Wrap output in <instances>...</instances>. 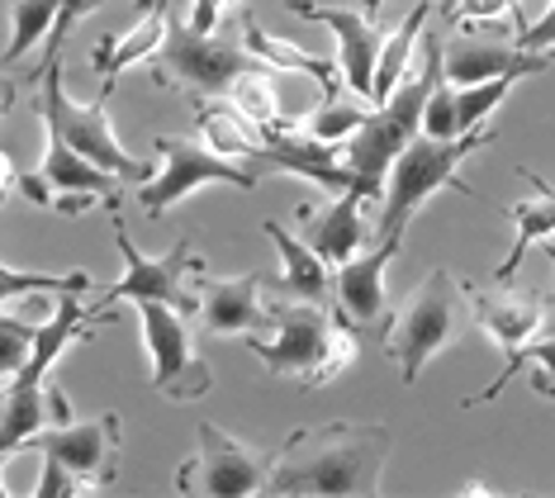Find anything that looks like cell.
Wrapping results in <instances>:
<instances>
[{
  "instance_id": "cell-1",
  "label": "cell",
  "mask_w": 555,
  "mask_h": 498,
  "mask_svg": "<svg viewBox=\"0 0 555 498\" xmlns=\"http://www.w3.org/2000/svg\"><path fill=\"white\" fill-rule=\"evenodd\" d=\"M389 432L361 423H327L299 427L281 451L267 494H313V498H365L380 494L385 461H389Z\"/></svg>"
},
{
  "instance_id": "cell-2",
  "label": "cell",
  "mask_w": 555,
  "mask_h": 498,
  "mask_svg": "<svg viewBox=\"0 0 555 498\" xmlns=\"http://www.w3.org/2000/svg\"><path fill=\"white\" fill-rule=\"evenodd\" d=\"M489 143H494V129H475V133H461V138H427V133L413 138L385 176L375 238H403V228L413 224V214H418L437 190H461L465 200H475V186L461 181V162L475 157V152L489 148Z\"/></svg>"
},
{
  "instance_id": "cell-3",
  "label": "cell",
  "mask_w": 555,
  "mask_h": 498,
  "mask_svg": "<svg viewBox=\"0 0 555 498\" xmlns=\"http://www.w3.org/2000/svg\"><path fill=\"white\" fill-rule=\"evenodd\" d=\"M461 328H465V285L451 271H433L385 318L380 347L399 366L403 385H413L427 370V361L461 337Z\"/></svg>"
},
{
  "instance_id": "cell-4",
  "label": "cell",
  "mask_w": 555,
  "mask_h": 498,
  "mask_svg": "<svg viewBox=\"0 0 555 498\" xmlns=\"http://www.w3.org/2000/svg\"><path fill=\"white\" fill-rule=\"evenodd\" d=\"M43 95H39V119L53 124V129L67 138L72 148L81 152V157H91L95 166H105V171H115L119 181H138L143 186L147 176V162H138L129 148L119 143L115 133V119H109V91H100L91 105H81V100L67 95V86H62V62H53V67H43L39 76Z\"/></svg>"
},
{
  "instance_id": "cell-5",
  "label": "cell",
  "mask_w": 555,
  "mask_h": 498,
  "mask_svg": "<svg viewBox=\"0 0 555 498\" xmlns=\"http://www.w3.org/2000/svg\"><path fill=\"white\" fill-rule=\"evenodd\" d=\"M109 209V228H115V242H119V252H124V276L115 280L109 290H100V304H95V314H105V318H115L109 309L115 304H143V299H162V304H176V309H199V295H191V276L205 271V261L195 257V242L191 238H181L176 247L167 252V257H143V252L133 247V238H129V228H124L119 219V204H105Z\"/></svg>"
},
{
  "instance_id": "cell-6",
  "label": "cell",
  "mask_w": 555,
  "mask_h": 498,
  "mask_svg": "<svg viewBox=\"0 0 555 498\" xmlns=\"http://www.w3.org/2000/svg\"><path fill=\"white\" fill-rule=\"evenodd\" d=\"M205 186H233V190H257L261 176L247 171L243 162L219 157L209 143H191V138H157V176L138 186V204L147 219H162L171 204L191 200Z\"/></svg>"
},
{
  "instance_id": "cell-7",
  "label": "cell",
  "mask_w": 555,
  "mask_h": 498,
  "mask_svg": "<svg viewBox=\"0 0 555 498\" xmlns=\"http://www.w3.org/2000/svg\"><path fill=\"white\" fill-rule=\"evenodd\" d=\"M138 328H143V352L153 361V390L171 404H195L214 390V370L195 347V332L185 323V309L162 299L138 304Z\"/></svg>"
},
{
  "instance_id": "cell-8",
  "label": "cell",
  "mask_w": 555,
  "mask_h": 498,
  "mask_svg": "<svg viewBox=\"0 0 555 498\" xmlns=\"http://www.w3.org/2000/svg\"><path fill=\"white\" fill-rule=\"evenodd\" d=\"M271 470H275V451L247 446L219 423H199L195 456L176 470V489L205 494V498H251V494H267Z\"/></svg>"
},
{
  "instance_id": "cell-9",
  "label": "cell",
  "mask_w": 555,
  "mask_h": 498,
  "mask_svg": "<svg viewBox=\"0 0 555 498\" xmlns=\"http://www.w3.org/2000/svg\"><path fill=\"white\" fill-rule=\"evenodd\" d=\"M251 67H261V62L247 53V43H229V38H219V29L195 34L181 15H171L153 72L162 86H185L195 95H229V86Z\"/></svg>"
},
{
  "instance_id": "cell-10",
  "label": "cell",
  "mask_w": 555,
  "mask_h": 498,
  "mask_svg": "<svg viewBox=\"0 0 555 498\" xmlns=\"http://www.w3.org/2000/svg\"><path fill=\"white\" fill-rule=\"evenodd\" d=\"M337 314L327 304H309V299H281L267 304V337L251 332L247 347L257 352V361L271 370V375H295L299 385H309V375L319 370L327 337H333Z\"/></svg>"
},
{
  "instance_id": "cell-11",
  "label": "cell",
  "mask_w": 555,
  "mask_h": 498,
  "mask_svg": "<svg viewBox=\"0 0 555 498\" xmlns=\"http://www.w3.org/2000/svg\"><path fill=\"white\" fill-rule=\"evenodd\" d=\"M119 442H124V418L119 413H100V418H67V423H48L29 446L39 456H53L81 480H95L100 489L115 484L119 470Z\"/></svg>"
},
{
  "instance_id": "cell-12",
  "label": "cell",
  "mask_w": 555,
  "mask_h": 498,
  "mask_svg": "<svg viewBox=\"0 0 555 498\" xmlns=\"http://www.w3.org/2000/svg\"><path fill=\"white\" fill-rule=\"evenodd\" d=\"M399 247H403V238H375V247H365L351 261L337 266V276H333L337 314L351 318L357 328H375V332L385 328V318H389L385 271L399 257Z\"/></svg>"
},
{
  "instance_id": "cell-13",
  "label": "cell",
  "mask_w": 555,
  "mask_h": 498,
  "mask_svg": "<svg viewBox=\"0 0 555 498\" xmlns=\"http://www.w3.org/2000/svg\"><path fill=\"white\" fill-rule=\"evenodd\" d=\"M465 304H470V318L479 323L489 342L503 356H517L527 342L541 332V318H546V299L532 295V290H508L494 280V290L465 285Z\"/></svg>"
},
{
  "instance_id": "cell-14",
  "label": "cell",
  "mask_w": 555,
  "mask_h": 498,
  "mask_svg": "<svg viewBox=\"0 0 555 498\" xmlns=\"http://www.w3.org/2000/svg\"><path fill=\"white\" fill-rule=\"evenodd\" d=\"M305 20H319L323 29H333L347 91L357 100H371V105H375V62H380V43H385L380 24L365 15V10H347V5H337V10L309 5Z\"/></svg>"
},
{
  "instance_id": "cell-15",
  "label": "cell",
  "mask_w": 555,
  "mask_h": 498,
  "mask_svg": "<svg viewBox=\"0 0 555 498\" xmlns=\"http://www.w3.org/2000/svg\"><path fill=\"white\" fill-rule=\"evenodd\" d=\"M551 67H555V48L551 53H527L517 43H479V38H451V43H441V76L451 86L494 81V76H541Z\"/></svg>"
},
{
  "instance_id": "cell-16",
  "label": "cell",
  "mask_w": 555,
  "mask_h": 498,
  "mask_svg": "<svg viewBox=\"0 0 555 498\" xmlns=\"http://www.w3.org/2000/svg\"><path fill=\"white\" fill-rule=\"evenodd\" d=\"M199 323L214 337H251L267 328V299H261V276H233V280H205L199 285Z\"/></svg>"
},
{
  "instance_id": "cell-17",
  "label": "cell",
  "mask_w": 555,
  "mask_h": 498,
  "mask_svg": "<svg viewBox=\"0 0 555 498\" xmlns=\"http://www.w3.org/2000/svg\"><path fill=\"white\" fill-rule=\"evenodd\" d=\"M305 242L327 266H343L357 252H365L371 242V224H365V195L361 190H343L333 195L327 209H309L305 214Z\"/></svg>"
},
{
  "instance_id": "cell-18",
  "label": "cell",
  "mask_w": 555,
  "mask_h": 498,
  "mask_svg": "<svg viewBox=\"0 0 555 498\" xmlns=\"http://www.w3.org/2000/svg\"><path fill=\"white\" fill-rule=\"evenodd\" d=\"M171 29V15L162 5H153L138 24H129L124 34H105L95 43V53H91V67L100 76V91H109L115 95V81H119V72H129L133 62H147V58H157V48H162V38H167Z\"/></svg>"
},
{
  "instance_id": "cell-19",
  "label": "cell",
  "mask_w": 555,
  "mask_h": 498,
  "mask_svg": "<svg viewBox=\"0 0 555 498\" xmlns=\"http://www.w3.org/2000/svg\"><path fill=\"white\" fill-rule=\"evenodd\" d=\"M267 238H275V252H281V290L289 299H309V304H327L333 299V276H327V261L309 247L305 238H295L285 224L267 219Z\"/></svg>"
},
{
  "instance_id": "cell-20",
  "label": "cell",
  "mask_w": 555,
  "mask_h": 498,
  "mask_svg": "<svg viewBox=\"0 0 555 498\" xmlns=\"http://www.w3.org/2000/svg\"><path fill=\"white\" fill-rule=\"evenodd\" d=\"M195 124H199V138L219 152V157L229 162H251L261 148V133H267V124L247 119L243 110L233 105H219V100H195Z\"/></svg>"
},
{
  "instance_id": "cell-21",
  "label": "cell",
  "mask_w": 555,
  "mask_h": 498,
  "mask_svg": "<svg viewBox=\"0 0 555 498\" xmlns=\"http://www.w3.org/2000/svg\"><path fill=\"white\" fill-rule=\"evenodd\" d=\"M522 176L537 186V195H532V200H517L513 209H508L513 224H517V238H513V252H508V257L494 266V280H499V285H508V280L517 276V266H522V257L537 247V242L555 238V190L541 181V176H532V171H522Z\"/></svg>"
},
{
  "instance_id": "cell-22",
  "label": "cell",
  "mask_w": 555,
  "mask_h": 498,
  "mask_svg": "<svg viewBox=\"0 0 555 498\" xmlns=\"http://www.w3.org/2000/svg\"><path fill=\"white\" fill-rule=\"evenodd\" d=\"M243 43H247V53L261 62V67H271V72H281V76H313V81L323 86V95H337V76H333V62H323V58H309L299 43H285V38H275L267 34L257 20H243Z\"/></svg>"
},
{
  "instance_id": "cell-23",
  "label": "cell",
  "mask_w": 555,
  "mask_h": 498,
  "mask_svg": "<svg viewBox=\"0 0 555 498\" xmlns=\"http://www.w3.org/2000/svg\"><path fill=\"white\" fill-rule=\"evenodd\" d=\"M427 10H433V0H418V5L409 10V15L399 20V29L385 34L380 43V62H375V105L395 91L399 76L413 67V58H418L423 48V34H427Z\"/></svg>"
},
{
  "instance_id": "cell-24",
  "label": "cell",
  "mask_w": 555,
  "mask_h": 498,
  "mask_svg": "<svg viewBox=\"0 0 555 498\" xmlns=\"http://www.w3.org/2000/svg\"><path fill=\"white\" fill-rule=\"evenodd\" d=\"M57 5L62 0H15L10 5V48H5V67H15V62L29 58V48L48 43V34H53L57 24Z\"/></svg>"
},
{
  "instance_id": "cell-25",
  "label": "cell",
  "mask_w": 555,
  "mask_h": 498,
  "mask_svg": "<svg viewBox=\"0 0 555 498\" xmlns=\"http://www.w3.org/2000/svg\"><path fill=\"white\" fill-rule=\"evenodd\" d=\"M275 76H281V72H271V67H251V72H243V76H237V81L229 86V105H233V110H243L247 119H257V124H281V129H295L299 119H285V114H281Z\"/></svg>"
},
{
  "instance_id": "cell-26",
  "label": "cell",
  "mask_w": 555,
  "mask_h": 498,
  "mask_svg": "<svg viewBox=\"0 0 555 498\" xmlns=\"http://www.w3.org/2000/svg\"><path fill=\"white\" fill-rule=\"evenodd\" d=\"M43 290H53V295H62V290H91V271H62V276H43V271H15V266L0 261V309L15 299H29V295H43Z\"/></svg>"
},
{
  "instance_id": "cell-27",
  "label": "cell",
  "mask_w": 555,
  "mask_h": 498,
  "mask_svg": "<svg viewBox=\"0 0 555 498\" xmlns=\"http://www.w3.org/2000/svg\"><path fill=\"white\" fill-rule=\"evenodd\" d=\"M365 105H351V100H343V95H323V105L313 110V114H305L299 119V129H305L309 138H319V143H337L343 148L351 133L365 124Z\"/></svg>"
},
{
  "instance_id": "cell-28",
  "label": "cell",
  "mask_w": 555,
  "mask_h": 498,
  "mask_svg": "<svg viewBox=\"0 0 555 498\" xmlns=\"http://www.w3.org/2000/svg\"><path fill=\"white\" fill-rule=\"evenodd\" d=\"M522 81V76H494V81H475V86H456V119H461V133H475L485 129V119L494 114L508 91Z\"/></svg>"
},
{
  "instance_id": "cell-29",
  "label": "cell",
  "mask_w": 555,
  "mask_h": 498,
  "mask_svg": "<svg viewBox=\"0 0 555 498\" xmlns=\"http://www.w3.org/2000/svg\"><path fill=\"white\" fill-rule=\"evenodd\" d=\"M357 352H361L357 323L337 314V323H333V337H327V352H323V361H319V370H313V375H309V385H305V390H323V385H333L337 375H347V370H351V361H357Z\"/></svg>"
},
{
  "instance_id": "cell-30",
  "label": "cell",
  "mask_w": 555,
  "mask_h": 498,
  "mask_svg": "<svg viewBox=\"0 0 555 498\" xmlns=\"http://www.w3.org/2000/svg\"><path fill=\"white\" fill-rule=\"evenodd\" d=\"M29 352H34V323L29 318L0 314V380H5V385L24 370Z\"/></svg>"
},
{
  "instance_id": "cell-31",
  "label": "cell",
  "mask_w": 555,
  "mask_h": 498,
  "mask_svg": "<svg viewBox=\"0 0 555 498\" xmlns=\"http://www.w3.org/2000/svg\"><path fill=\"white\" fill-rule=\"evenodd\" d=\"M423 133L427 138H461V119H456V86L441 76L433 86V95H427L423 105Z\"/></svg>"
},
{
  "instance_id": "cell-32",
  "label": "cell",
  "mask_w": 555,
  "mask_h": 498,
  "mask_svg": "<svg viewBox=\"0 0 555 498\" xmlns=\"http://www.w3.org/2000/svg\"><path fill=\"white\" fill-rule=\"evenodd\" d=\"M100 5V0H62L57 5V24H53V34H48V48H43V62L34 67V76L29 81H39L43 76V67H53V62H62V48H67V38H72V29L91 15V10Z\"/></svg>"
},
{
  "instance_id": "cell-33",
  "label": "cell",
  "mask_w": 555,
  "mask_h": 498,
  "mask_svg": "<svg viewBox=\"0 0 555 498\" xmlns=\"http://www.w3.org/2000/svg\"><path fill=\"white\" fill-rule=\"evenodd\" d=\"M72 494H100L95 480H81L72 475L62 461H53V456H43L39 465V480H34V498H72Z\"/></svg>"
},
{
  "instance_id": "cell-34",
  "label": "cell",
  "mask_w": 555,
  "mask_h": 498,
  "mask_svg": "<svg viewBox=\"0 0 555 498\" xmlns=\"http://www.w3.org/2000/svg\"><path fill=\"white\" fill-rule=\"evenodd\" d=\"M517 48H527V53H541V48H555V0L546 5V15L537 24H527L522 34H517Z\"/></svg>"
},
{
  "instance_id": "cell-35",
  "label": "cell",
  "mask_w": 555,
  "mask_h": 498,
  "mask_svg": "<svg viewBox=\"0 0 555 498\" xmlns=\"http://www.w3.org/2000/svg\"><path fill=\"white\" fill-rule=\"evenodd\" d=\"M20 190L39 204V209H57V190H53V181H48L43 171H20Z\"/></svg>"
},
{
  "instance_id": "cell-36",
  "label": "cell",
  "mask_w": 555,
  "mask_h": 498,
  "mask_svg": "<svg viewBox=\"0 0 555 498\" xmlns=\"http://www.w3.org/2000/svg\"><path fill=\"white\" fill-rule=\"evenodd\" d=\"M513 0H461V10H465V20H489V15H503ZM461 10H456V20H461Z\"/></svg>"
},
{
  "instance_id": "cell-37",
  "label": "cell",
  "mask_w": 555,
  "mask_h": 498,
  "mask_svg": "<svg viewBox=\"0 0 555 498\" xmlns=\"http://www.w3.org/2000/svg\"><path fill=\"white\" fill-rule=\"evenodd\" d=\"M15 186H20V166L10 162V152H5V148H0V204L10 200V190H15Z\"/></svg>"
},
{
  "instance_id": "cell-38",
  "label": "cell",
  "mask_w": 555,
  "mask_h": 498,
  "mask_svg": "<svg viewBox=\"0 0 555 498\" xmlns=\"http://www.w3.org/2000/svg\"><path fill=\"white\" fill-rule=\"evenodd\" d=\"M0 456H10L5 451V380H0Z\"/></svg>"
},
{
  "instance_id": "cell-39",
  "label": "cell",
  "mask_w": 555,
  "mask_h": 498,
  "mask_svg": "<svg viewBox=\"0 0 555 498\" xmlns=\"http://www.w3.org/2000/svg\"><path fill=\"white\" fill-rule=\"evenodd\" d=\"M5 470H10V456H0V498H15V489L5 484Z\"/></svg>"
},
{
  "instance_id": "cell-40",
  "label": "cell",
  "mask_w": 555,
  "mask_h": 498,
  "mask_svg": "<svg viewBox=\"0 0 555 498\" xmlns=\"http://www.w3.org/2000/svg\"><path fill=\"white\" fill-rule=\"evenodd\" d=\"M437 10H441V15H447V20H456V10H461V0H437Z\"/></svg>"
},
{
  "instance_id": "cell-41",
  "label": "cell",
  "mask_w": 555,
  "mask_h": 498,
  "mask_svg": "<svg viewBox=\"0 0 555 498\" xmlns=\"http://www.w3.org/2000/svg\"><path fill=\"white\" fill-rule=\"evenodd\" d=\"M309 10V0H289V15H305Z\"/></svg>"
},
{
  "instance_id": "cell-42",
  "label": "cell",
  "mask_w": 555,
  "mask_h": 498,
  "mask_svg": "<svg viewBox=\"0 0 555 498\" xmlns=\"http://www.w3.org/2000/svg\"><path fill=\"white\" fill-rule=\"evenodd\" d=\"M385 5V0H361V10H380Z\"/></svg>"
},
{
  "instance_id": "cell-43",
  "label": "cell",
  "mask_w": 555,
  "mask_h": 498,
  "mask_svg": "<svg viewBox=\"0 0 555 498\" xmlns=\"http://www.w3.org/2000/svg\"><path fill=\"white\" fill-rule=\"evenodd\" d=\"M237 5H243V0H219V10H237Z\"/></svg>"
},
{
  "instance_id": "cell-44",
  "label": "cell",
  "mask_w": 555,
  "mask_h": 498,
  "mask_svg": "<svg viewBox=\"0 0 555 498\" xmlns=\"http://www.w3.org/2000/svg\"><path fill=\"white\" fill-rule=\"evenodd\" d=\"M541 247H546V257H551V266H555V247H551V242H541Z\"/></svg>"
},
{
  "instance_id": "cell-45",
  "label": "cell",
  "mask_w": 555,
  "mask_h": 498,
  "mask_svg": "<svg viewBox=\"0 0 555 498\" xmlns=\"http://www.w3.org/2000/svg\"><path fill=\"white\" fill-rule=\"evenodd\" d=\"M5 100H10V91H5V81H0V105H5Z\"/></svg>"
}]
</instances>
